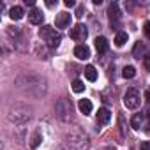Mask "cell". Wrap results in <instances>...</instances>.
<instances>
[{"label": "cell", "mask_w": 150, "mask_h": 150, "mask_svg": "<svg viewBox=\"0 0 150 150\" xmlns=\"http://www.w3.org/2000/svg\"><path fill=\"white\" fill-rule=\"evenodd\" d=\"M65 6L67 7H74V0H65Z\"/></svg>", "instance_id": "obj_29"}, {"label": "cell", "mask_w": 150, "mask_h": 150, "mask_svg": "<svg viewBox=\"0 0 150 150\" xmlns=\"http://www.w3.org/2000/svg\"><path fill=\"white\" fill-rule=\"evenodd\" d=\"M141 103V96L136 88H129L125 94H124V106L127 110H136Z\"/></svg>", "instance_id": "obj_6"}, {"label": "cell", "mask_w": 150, "mask_h": 150, "mask_svg": "<svg viewBox=\"0 0 150 150\" xmlns=\"http://www.w3.org/2000/svg\"><path fill=\"white\" fill-rule=\"evenodd\" d=\"M139 51H141V53H143V51H145V46H143V44H141V42H138V44H136V46H134V55H136V57H138V58H139Z\"/></svg>", "instance_id": "obj_23"}, {"label": "cell", "mask_w": 150, "mask_h": 150, "mask_svg": "<svg viewBox=\"0 0 150 150\" xmlns=\"http://www.w3.org/2000/svg\"><path fill=\"white\" fill-rule=\"evenodd\" d=\"M108 14H110V23H111V27L113 28H117L118 27V23H120V9H118V4H110V9H108Z\"/></svg>", "instance_id": "obj_8"}, {"label": "cell", "mask_w": 150, "mask_h": 150, "mask_svg": "<svg viewBox=\"0 0 150 150\" xmlns=\"http://www.w3.org/2000/svg\"><path fill=\"white\" fill-rule=\"evenodd\" d=\"M74 57H78L80 60L90 58V48L87 44H78L76 48H74Z\"/></svg>", "instance_id": "obj_10"}, {"label": "cell", "mask_w": 150, "mask_h": 150, "mask_svg": "<svg viewBox=\"0 0 150 150\" xmlns=\"http://www.w3.org/2000/svg\"><path fill=\"white\" fill-rule=\"evenodd\" d=\"M85 78H87L88 81H96V80H97V71H96L94 65H87V67H85Z\"/></svg>", "instance_id": "obj_17"}, {"label": "cell", "mask_w": 150, "mask_h": 150, "mask_svg": "<svg viewBox=\"0 0 150 150\" xmlns=\"http://www.w3.org/2000/svg\"><path fill=\"white\" fill-rule=\"evenodd\" d=\"M23 9L20 7V6H14V7H11V11H9V16H11V20L13 21H18V20H21L23 18Z\"/></svg>", "instance_id": "obj_15"}, {"label": "cell", "mask_w": 150, "mask_h": 150, "mask_svg": "<svg viewBox=\"0 0 150 150\" xmlns=\"http://www.w3.org/2000/svg\"><path fill=\"white\" fill-rule=\"evenodd\" d=\"M108 48H110V44H108V39L106 37L101 35V37L96 39V50H97V53H106Z\"/></svg>", "instance_id": "obj_14"}, {"label": "cell", "mask_w": 150, "mask_h": 150, "mask_svg": "<svg viewBox=\"0 0 150 150\" xmlns=\"http://www.w3.org/2000/svg\"><path fill=\"white\" fill-rule=\"evenodd\" d=\"M141 150H150V141H143L141 143Z\"/></svg>", "instance_id": "obj_26"}, {"label": "cell", "mask_w": 150, "mask_h": 150, "mask_svg": "<svg viewBox=\"0 0 150 150\" xmlns=\"http://www.w3.org/2000/svg\"><path fill=\"white\" fill-rule=\"evenodd\" d=\"M7 35H9L11 39H14V42L21 39V32H20L18 27H9V28H7Z\"/></svg>", "instance_id": "obj_18"}, {"label": "cell", "mask_w": 150, "mask_h": 150, "mask_svg": "<svg viewBox=\"0 0 150 150\" xmlns=\"http://www.w3.org/2000/svg\"><path fill=\"white\" fill-rule=\"evenodd\" d=\"M78 108H80V111H81L83 115H88V113H92V110H94V106H92V101H90V99H80Z\"/></svg>", "instance_id": "obj_13"}, {"label": "cell", "mask_w": 150, "mask_h": 150, "mask_svg": "<svg viewBox=\"0 0 150 150\" xmlns=\"http://www.w3.org/2000/svg\"><path fill=\"white\" fill-rule=\"evenodd\" d=\"M42 20H44V14H42V11H39L37 7H34V9L28 13V21H30L32 25H41Z\"/></svg>", "instance_id": "obj_11"}, {"label": "cell", "mask_w": 150, "mask_h": 150, "mask_svg": "<svg viewBox=\"0 0 150 150\" xmlns=\"http://www.w3.org/2000/svg\"><path fill=\"white\" fill-rule=\"evenodd\" d=\"M87 35H88V30H87V27L83 23H78L76 27L71 30V39L78 41V42H83L87 39Z\"/></svg>", "instance_id": "obj_7"}, {"label": "cell", "mask_w": 150, "mask_h": 150, "mask_svg": "<svg viewBox=\"0 0 150 150\" xmlns=\"http://www.w3.org/2000/svg\"><path fill=\"white\" fill-rule=\"evenodd\" d=\"M143 115L141 113H136L132 118H131V125H132V129H136V131H139L141 127H143Z\"/></svg>", "instance_id": "obj_16"}, {"label": "cell", "mask_w": 150, "mask_h": 150, "mask_svg": "<svg viewBox=\"0 0 150 150\" xmlns=\"http://www.w3.org/2000/svg\"><path fill=\"white\" fill-rule=\"evenodd\" d=\"M69 23H71V14L69 13H58L57 14V18H55V25H57V28H67L69 27Z\"/></svg>", "instance_id": "obj_9"}, {"label": "cell", "mask_w": 150, "mask_h": 150, "mask_svg": "<svg viewBox=\"0 0 150 150\" xmlns=\"http://www.w3.org/2000/svg\"><path fill=\"white\" fill-rule=\"evenodd\" d=\"M39 37L50 46V48H57L58 44H60V41H62V37H60V34L53 28V27H42L41 30H39Z\"/></svg>", "instance_id": "obj_4"}, {"label": "cell", "mask_w": 150, "mask_h": 150, "mask_svg": "<svg viewBox=\"0 0 150 150\" xmlns=\"http://www.w3.org/2000/svg\"><path fill=\"white\" fill-rule=\"evenodd\" d=\"M85 90V83L81 80H74L72 81V92H76V94H81Z\"/></svg>", "instance_id": "obj_20"}, {"label": "cell", "mask_w": 150, "mask_h": 150, "mask_svg": "<svg viewBox=\"0 0 150 150\" xmlns=\"http://www.w3.org/2000/svg\"><path fill=\"white\" fill-rule=\"evenodd\" d=\"M55 111H57V117L62 122H69L71 115H72V106H71V103L67 99H58L57 106H55Z\"/></svg>", "instance_id": "obj_5"}, {"label": "cell", "mask_w": 150, "mask_h": 150, "mask_svg": "<svg viewBox=\"0 0 150 150\" xmlns=\"http://www.w3.org/2000/svg\"><path fill=\"white\" fill-rule=\"evenodd\" d=\"M110 120H111V111L108 108H101L97 111V124L99 125H106Z\"/></svg>", "instance_id": "obj_12"}, {"label": "cell", "mask_w": 150, "mask_h": 150, "mask_svg": "<svg viewBox=\"0 0 150 150\" xmlns=\"http://www.w3.org/2000/svg\"><path fill=\"white\" fill-rule=\"evenodd\" d=\"M143 65H145V69H146V71H150V53L143 58Z\"/></svg>", "instance_id": "obj_24"}, {"label": "cell", "mask_w": 150, "mask_h": 150, "mask_svg": "<svg viewBox=\"0 0 150 150\" xmlns=\"http://www.w3.org/2000/svg\"><path fill=\"white\" fill-rule=\"evenodd\" d=\"M134 74H136V69H134L132 65H125V67H124V71H122V76H124L125 80L134 78Z\"/></svg>", "instance_id": "obj_19"}, {"label": "cell", "mask_w": 150, "mask_h": 150, "mask_svg": "<svg viewBox=\"0 0 150 150\" xmlns=\"http://www.w3.org/2000/svg\"><path fill=\"white\" fill-rule=\"evenodd\" d=\"M39 143H41V134H39V132H35V134L32 136V139H30V148H37V146H39Z\"/></svg>", "instance_id": "obj_22"}, {"label": "cell", "mask_w": 150, "mask_h": 150, "mask_svg": "<svg viewBox=\"0 0 150 150\" xmlns=\"http://www.w3.org/2000/svg\"><path fill=\"white\" fill-rule=\"evenodd\" d=\"M7 120L18 127H23L28 120H30V110H27L25 106H14L9 110L7 113Z\"/></svg>", "instance_id": "obj_3"}, {"label": "cell", "mask_w": 150, "mask_h": 150, "mask_svg": "<svg viewBox=\"0 0 150 150\" xmlns=\"http://www.w3.org/2000/svg\"><path fill=\"white\" fill-rule=\"evenodd\" d=\"M146 118H148V124H146V127H148V129H146V132L150 134V110L146 111Z\"/></svg>", "instance_id": "obj_27"}, {"label": "cell", "mask_w": 150, "mask_h": 150, "mask_svg": "<svg viewBox=\"0 0 150 150\" xmlns=\"http://www.w3.org/2000/svg\"><path fill=\"white\" fill-rule=\"evenodd\" d=\"M145 34L150 37V23H145Z\"/></svg>", "instance_id": "obj_28"}, {"label": "cell", "mask_w": 150, "mask_h": 150, "mask_svg": "<svg viewBox=\"0 0 150 150\" xmlns=\"http://www.w3.org/2000/svg\"><path fill=\"white\" fill-rule=\"evenodd\" d=\"M125 42H127V34L125 32H118L117 37H115V44L117 46H124Z\"/></svg>", "instance_id": "obj_21"}, {"label": "cell", "mask_w": 150, "mask_h": 150, "mask_svg": "<svg viewBox=\"0 0 150 150\" xmlns=\"http://www.w3.org/2000/svg\"><path fill=\"white\" fill-rule=\"evenodd\" d=\"M83 13H85V7H83V6H80V7L76 9V18H81V16H83Z\"/></svg>", "instance_id": "obj_25"}, {"label": "cell", "mask_w": 150, "mask_h": 150, "mask_svg": "<svg viewBox=\"0 0 150 150\" xmlns=\"http://www.w3.org/2000/svg\"><path fill=\"white\" fill-rule=\"evenodd\" d=\"M18 87L27 90L28 94H34V96H41L46 92V81L37 76V74H32V72H27V74H21L16 80Z\"/></svg>", "instance_id": "obj_1"}, {"label": "cell", "mask_w": 150, "mask_h": 150, "mask_svg": "<svg viewBox=\"0 0 150 150\" xmlns=\"http://www.w3.org/2000/svg\"><path fill=\"white\" fill-rule=\"evenodd\" d=\"M67 143H69V146L72 150H88V146H90L88 136L80 127H72L67 132Z\"/></svg>", "instance_id": "obj_2"}]
</instances>
